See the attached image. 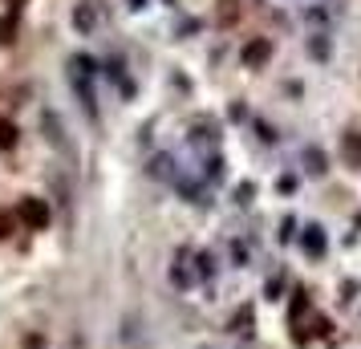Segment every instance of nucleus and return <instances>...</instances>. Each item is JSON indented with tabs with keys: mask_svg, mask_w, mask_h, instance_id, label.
<instances>
[{
	"mask_svg": "<svg viewBox=\"0 0 361 349\" xmlns=\"http://www.w3.org/2000/svg\"><path fill=\"white\" fill-rule=\"evenodd\" d=\"M20 219H25L29 228H45V224H49V207L29 195V200H20Z\"/></svg>",
	"mask_w": 361,
	"mask_h": 349,
	"instance_id": "f257e3e1",
	"label": "nucleus"
},
{
	"mask_svg": "<svg viewBox=\"0 0 361 349\" xmlns=\"http://www.w3.org/2000/svg\"><path fill=\"white\" fill-rule=\"evenodd\" d=\"M73 25H78L82 33H90V29L98 25V17H94V4H78V13H73Z\"/></svg>",
	"mask_w": 361,
	"mask_h": 349,
	"instance_id": "f03ea898",
	"label": "nucleus"
},
{
	"mask_svg": "<svg viewBox=\"0 0 361 349\" xmlns=\"http://www.w3.org/2000/svg\"><path fill=\"white\" fill-rule=\"evenodd\" d=\"M13 147H17V126L0 118V150H13Z\"/></svg>",
	"mask_w": 361,
	"mask_h": 349,
	"instance_id": "7ed1b4c3",
	"label": "nucleus"
},
{
	"mask_svg": "<svg viewBox=\"0 0 361 349\" xmlns=\"http://www.w3.org/2000/svg\"><path fill=\"white\" fill-rule=\"evenodd\" d=\"M13 29H17V17H4V20H0V41H13Z\"/></svg>",
	"mask_w": 361,
	"mask_h": 349,
	"instance_id": "20e7f679",
	"label": "nucleus"
},
{
	"mask_svg": "<svg viewBox=\"0 0 361 349\" xmlns=\"http://www.w3.org/2000/svg\"><path fill=\"white\" fill-rule=\"evenodd\" d=\"M264 53H268V45H252V49H247V61H260Z\"/></svg>",
	"mask_w": 361,
	"mask_h": 349,
	"instance_id": "39448f33",
	"label": "nucleus"
},
{
	"mask_svg": "<svg viewBox=\"0 0 361 349\" xmlns=\"http://www.w3.org/2000/svg\"><path fill=\"white\" fill-rule=\"evenodd\" d=\"M8 228H13V219H8V216H0V235H8Z\"/></svg>",
	"mask_w": 361,
	"mask_h": 349,
	"instance_id": "423d86ee",
	"label": "nucleus"
},
{
	"mask_svg": "<svg viewBox=\"0 0 361 349\" xmlns=\"http://www.w3.org/2000/svg\"><path fill=\"white\" fill-rule=\"evenodd\" d=\"M8 4H13V8H20V4H25V0H8Z\"/></svg>",
	"mask_w": 361,
	"mask_h": 349,
	"instance_id": "0eeeda50",
	"label": "nucleus"
}]
</instances>
